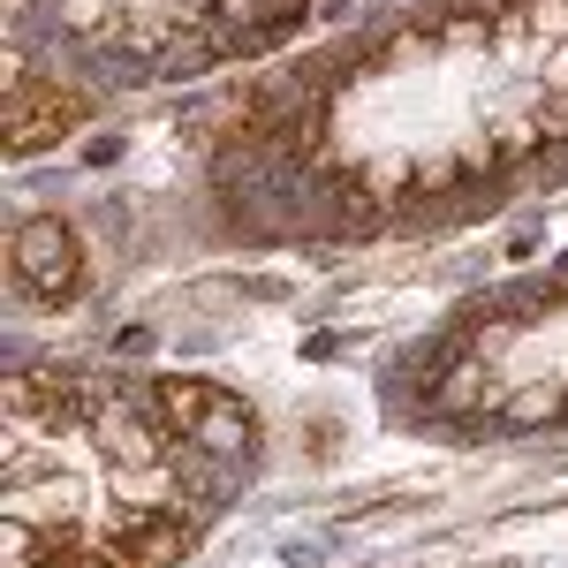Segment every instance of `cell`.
Segmentation results:
<instances>
[{
  "instance_id": "obj_1",
  "label": "cell",
  "mask_w": 568,
  "mask_h": 568,
  "mask_svg": "<svg viewBox=\"0 0 568 568\" xmlns=\"http://www.w3.org/2000/svg\"><path fill=\"white\" fill-rule=\"evenodd\" d=\"M8 273H16V288H39V296H69L77 281H84V251H77V235H69V220H16L8 227Z\"/></svg>"
},
{
  "instance_id": "obj_2",
  "label": "cell",
  "mask_w": 568,
  "mask_h": 568,
  "mask_svg": "<svg viewBox=\"0 0 568 568\" xmlns=\"http://www.w3.org/2000/svg\"><path fill=\"white\" fill-rule=\"evenodd\" d=\"M77 122H84V99H77L69 84H31V77L8 84V152H16V160L39 152V144L53 152Z\"/></svg>"
},
{
  "instance_id": "obj_3",
  "label": "cell",
  "mask_w": 568,
  "mask_h": 568,
  "mask_svg": "<svg viewBox=\"0 0 568 568\" xmlns=\"http://www.w3.org/2000/svg\"><path fill=\"white\" fill-rule=\"evenodd\" d=\"M197 538V516L190 508H160V516H130L114 538H99V554L114 568H175Z\"/></svg>"
},
{
  "instance_id": "obj_4",
  "label": "cell",
  "mask_w": 568,
  "mask_h": 568,
  "mask_svg": "<svg viewBox=\"0 0 568 568\" xmlns=\"http://www.w3.org/2000/svg\"><path fill=\"white\" fill-rule=\"evenodd\" d=\"M91 433H99V455L114 463V470H136V463H168L175 455V433L160 425V417H136V409H99L91 417Z\"/></svg>"
},
{
  "instance_id": "obj_5",
  "label": "cell",
  "mask_w": 568,
  "mask_h": 568,
  "mask_svg": "<svg viewBox=\"0 0 568 568\" xmlns=\"http://www.w3.org/2000/svg\"><path fill=\"white\" fill-rule=\"evenodd\" d=\"M213 394H220L213 379H190V372H168V379H152V394H144V402H152V417H160V425H168L175 439H190L197 425H205Z\"/></svg>"
},
{
  "instance_id": "obj_6",
  "label": "cell",
  "mask_w": 568,
  "mask_h": 568,
  "mask_svg": "<svg viewBox=\"0 0 568 568\" xmlns=\"http://www.w3.org/2000/svg\"><path fill=\"white\" fill-rule=\"evenodd\" d=\"M190 447H205V455H227V463H243V455H251V409H243L235 394H213V409H205V425L190 433Z\"/></svg>"
},
{
  "instance_id": "obj_7",
  "label": "cell",
  "mask_w": 568,
  "mask_h": 568,
  "mask_svg": "<svg viewBox=\"0 0 568 568\" xmlns=\"http://www.w3.org/2000/svg\"><path fill=\"white\" fill-rule=\"evenodd\" d=\"M53 16H61V31H77L84 45H106L122 31V8L114 0H53Z\"/></svg>"
},
{
  "instance_id": "obj_8",
  "label": "cell",
  "mask_w": 568,
  "mask_h": 568,
  "mask_svg": "<svg viewBox=\"0 0 568 568\" xmlns=\"http://www.w3.org/2000/svg\"><path fill=\"white\" fill-rule=\"evenodd\" d=\"M478 394H485V364H478V356H463V372H455L447 387H425V402H433V409H470Z\"/></svg>"
},
{
  "instance_id": "obj_9",
  "label": "cell",
  "mask_w": 568,
  "mask_h": 568,
  "mask_svg": "<svg viewBox=\"0 0 568 568\" xmlns=\"http://www.w3.org/2000/svg\"><path fill=\"white\" fill-rule=\"evenodd\" d=\"M500 417H508V425H538V417H554V394H516Z\"/></svg>"
},
{
  "instance_id": "obj_10",
  "label": "cell",
  "mask_w": 568,
  "mask_h": 568,
  "mask_svg": "<svg viewBox=\"0 0 568 568\" xmlns=\"http://www.w3.org/2000/svg\"><path fill=\"white\" fill-rule=\"evenodd\" d=\"M524 16H538V31H568V8H561V0H530Z\"/></svg>"
},
{
  "instance_id": "obj_11",
  "label": "cell",
  "mask_w": 568,
  "mask_h": 568,
  "mask_svg": "<svg viewBox=\"0 0 568 568\" xmlns=\"http://www.w3.org/2000/svg\"><path fill=\"white\" fill-rule=\"evenodd\" d=\"M288 8H304V0H288Z\"/></svg>"
}]
</instances>
